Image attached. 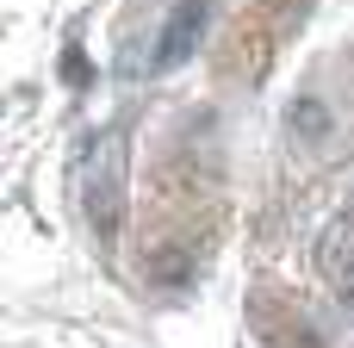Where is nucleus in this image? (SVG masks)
<instances>
[{
    "label": "nucleus",
    "mask_w": 354,
    "mask_h": 348,
    "mask_svg": "<svg viewBox=\"0 0 354 348\" xmlns=\"http://www.w3.org/2000/svg\"><path fill=\"white\" fill-rule=\"evenodd\" d=\"M199 6H205V0H180V6H174V19H168V37L156 44V68H174V62L193 50V37H199V31H193V25H199Z\"/></svg>",
    "instance_id": "nucleus-1"
}]
</instances>
